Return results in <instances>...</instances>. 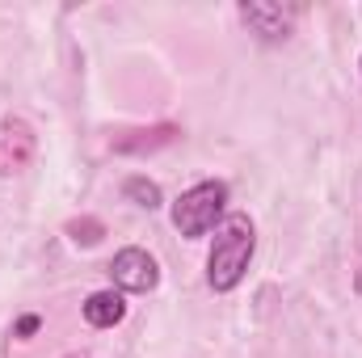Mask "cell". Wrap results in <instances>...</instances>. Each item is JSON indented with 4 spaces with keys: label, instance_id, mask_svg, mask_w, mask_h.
Wrapping results in <instances>:
<instances>
[{
    "label": "cell",
    "instance_id": "1",
    "mask_svg": "<svg viewBox=\"0 0 362 358\" xmlns=\"http://www.w3.org/2000/svg\"><path fill=\"white\" fill-rule=\"evenodd\" d=\"M253 249H257L253 219H249V215H223L219 228H215V241H211L206 282H211L215 291H232V287H240L245 270H249V262H253Z\"/></svg>",
    "mask_w": 362,
    "mask_h": 358
},
{
    "label": "cell",
    "instance_id": "6",
    "mask_svg": "<svg viewBox=\"0 0 362 358\" xmlns=\"http://www.w3.org/2000/svg\"><path fill=\"white\" fill-rule=\"evenodd\" d=\"M127 316V299H122V291H93L89 299H85V321H89L93 329H114L118 321Z\"/></svg>",
    "mask_w": 362,
    "mask_h": 358
},
{
    "label": "cell",
    "instance_id": "2",
    "mask_svg": "<svg viewBox=\"0 0 362 358\" xmlns=\"http://www.w3.org/2000/svg\"><path fill=\"white\" fill-rule=\"evenodd\" d=\"M223 207H228V185L223 181H198L173 202V228L189 241L206 236L223 219Z\"/></svg>",
    "mask_w": 362,
    "mask_h": 358
},
{
    "label": "cell",
    "instance_id": "12",
    "mask_svg": "<svg viewBox=\"0 0 362 358\" xmlns=\"http://www.w3.org/2000/svg\"><path fill=\"white\" fill-rule=\"evenodd\" d=\"M68 358H85V354H68Z\"/></svg>",
    "mask_w": 362,
    "mask_h": 358
},
{
    "label": "cell",
    "instance_id": "11",
    "mask_svg": "<svg viewBox=\"0 0 362 358\" xmlns=\"http://www.w3.org/2000/svg\"><path fill=\"white\" fill-rule=\"evenodd\" d=\"M358 291H362V274H358Z\"/></svg>",
    "mask_w": 362,
    "mask_h": 358
},
{
    "label": "cell",
    "instance_id": "9",
    "mask_svg": "<svg viewBox=\"0 0 362 358\" xmlns=\"http://www.w3.org/2000/svg\"><path fill=\"white\" fill-rule=\"evenodd\" d=\"M68 232H72V241H76V245H97L105 228H101L97 219H72V224H68Z\"/></svg>",
    "mask_w": 362,
    "mask_h": 358
},
{
    "label": "cell",
    "instance_id": "13",
    "mask_svg": "<svg viewBox=\"0 0 362 358\" xmlns=\"http://www.w3.org/2000/svg\"><path fill=\"white\" fill-rule=\"evenodd\" d=\"M358 68H362V59H358Z\"/></svg>",
    "mask_w": 362,
    "mask_h": 358
},
{
    "label": "cell",
    "instance_id": "10",
    "mask_svg": "<svg viewBox=\"0 0 362 358\" xmlns=\"http://www.w3.org/2000/svg\"><path fill=\"white\" fill-rule=\"evenodd\" d=\"M38 325H42L38 316H21V321H17V337H30V333H38Z\"/></svg>",
    "mask_w": 362,
    "mask_h": 358
},
{
    "label": "cell",
    "instance_id": "7",
    "mask_svg": "<svg viewBox=\"0 0 362 358\" xmlns=\"http://www.w3.org/2000/svg\"><path fill=\"white\" fill-rule=\"evenodd\" d=\"M122 194L135 202V207H144V211H156L165 198H160V185L156 181H148V178H127L122 181Z\"/></svg>",
    "mask_w": 362,
    "mask_h": 358
},
{
    "label": "cell",
    "instance_id": "4",
    "mask_svg": "<svg viewBox=\"0 0 362 358\" xmlns=\"http://www.w3.org/2000/svg\"><path fill=\"white\" fill-rule=\"evenodd\" d=\"M34 148H38V139L25 118H0V178L21 173L34 161Z\"/></svg>",
    "mask_w": 362,
    "mask_h": 358
},
{
    "label": "cell",
    "instance_id": "3",
    "mask_svg": "<svg viewBox=\"0 0 362 358\" xmlns=\"http://www.w3.org/2000/svg\"><path fill=\"white\" fill-rule=\"evenodd\" d=\"M110 278H114L118 291H135V295H144V291H152V287L160 282V270H156V258H152L148 249L127 245V249L114 253V262H110Z\"/></svg>",
    "mask_w": 362,
    "mask_h": 358
},
{
    "label": "cell",
    "instance_id": "8",
    "mask_svg": "<svg viewBox=\"0 0 362 358\" xmlns=\"http://www.w3.org/2000/svg\"><path fill=\"white\" fill-rule=\"evenodd\" d=\"M139 135H148V139H118L114 148L118 152H152V148H160V144H173L177 139V127H156V131H139Z\"/></svg>",
    "mask_w": 362,
    "mask_h": 358
},
{
    "label": "cell",
    "instance_id": "5",
    "mask_svg": "<svg viewBox=\"0 0 362 358\" xmlns=\"http://www.w3.org/2000/svg\"><path fill=\"white\" fill-rule=\"evenodd\" d=\"M240 17H245V25H249L257 38H266V42H282V38L291 34V25H295V8H282V4H270V0H249V4H240Z\"/></svg>",
    "mask_w": 362,
    "mask_h": 358
}]
</instances>
